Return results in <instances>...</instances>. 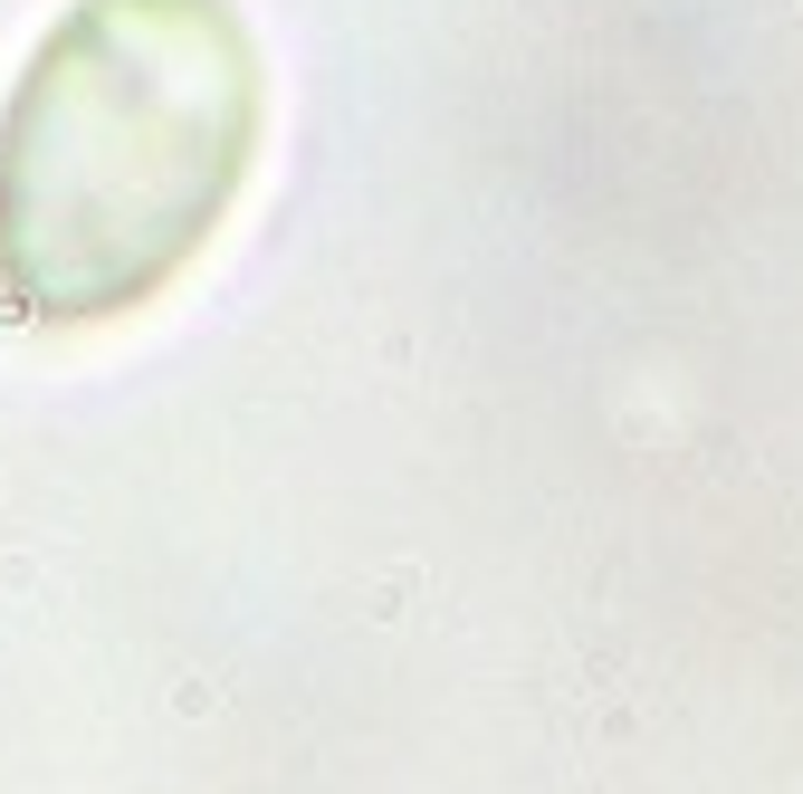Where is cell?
<instances>
[{
	"instance_id": "1",
	"label": "cell",
	"mask_w": 803,
	"mask_h": 794,
	"mask_svg": "<svg viewBox=\"0 0 803 794\" xmlns=\"http://www.w3.org/2000/svg\"><path fill=\"white\" fill-rule=\"evenodd\" d=\"M268 135L239 0H68L0 97V307L143 316L220 240Z\"/></svg>"
}]
</instances>
